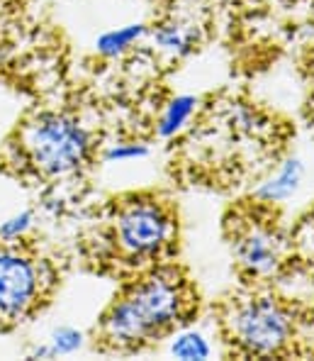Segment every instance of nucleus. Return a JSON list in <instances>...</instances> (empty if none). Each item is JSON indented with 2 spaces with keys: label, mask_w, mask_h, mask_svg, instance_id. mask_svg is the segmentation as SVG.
<instances>
[{
  "label": "nucleus",
  "mask_w": 314,
  "mask_h": 361,
  "mask_svg": "<svg viewBox=\"0 0 314 361\" xmlns=\"http://www.w3.org/2000/svg\"><path fill=\"white\" fill-rule=\"evenodd\" d=\"M302 176H305V166H302L300 159H287L278 166V171L273 176H268L263 183L256 188V198L260 203H283V200L290 198L302 183Z\"/></svg>",
  "instance_id": "obj_7"
},
{
  "label": "nucleus",
  "mask_w": 314,
  "mask_h": 361,
  "mask_svg": "<svg viewBox=\"0 0 314 361\" xmlns=\"http://www.w3.org/2000/svg\"><path fill=\"white\" fill-rule=\"evenodd\" d=\"M195 110H198V98L195 95H175L171 103L163 108L161 118L156 122V135L163 137V140L175 137L190 122Z\"/></svg>",
  "instance_id": "obj_9"
},
{
  "label": "nucleus",
  "mask_w": 314,
  "mask_h": 361,
  "mask_svg": "<svg viewBox=\"0 0 314 361\" xmlns=\"http://www.w3.org/2000/svg\"><path fill=\"white\" fill-rule=\"evenodd\" d=\"M149 154V147L142 142H115L105 149L103 159L108 164H127L134 159H144Z\"/></svg>",
  "instance_id": "obj_13"
},
{
  "label": "nucleus",
  "mask_w": 314,
  "mask_h": 361,
  "mask_svg": "<svg viewBox=\"0 0 314 361\" xmlns=\"http://www.w3.org/2000/svg\"><path fill=\"white\" fill-rule=\"evenodd\" d=\"M110 242L125 262L149 264L171 252L175 242V215L151 195L130 198L117 205Z\"/></svg>",
  "instance_id": "obj_2"
},
{
  "label": "nucleus",
  "mask_w": 314,
  "mask_h": 361,
  "mask_svg": "<svg viewBox=\"0 0 314 361\" xmlns=\"http://www.w3.org/2000/svg\"><path fill=\"white\" fill-rule=\"evenodd\" d=\"M171 354L178 359H207L212 354V347L202 332L185 330V332H178L173 337Z\"/></svg>",
  "instance_id": "obj_11"
},
{
  "label": "nucleus",
  "mask_w": 314,
  "mask_h": 361,
  "mask_svg": "<svg viewBox=\"0 0 314 361\" xmlns=\"http://www.w3.org/2000/svg\"><path fill=\"white\" fill-rule=\"evenodd\" d=\"M149 35V27L144 23H132L125 27L110 30L105 35L98 37V54L103 56H122L125 51H130L137 42H142V37Z\"/></svg>",
  "instance_id": "obj_10"
},
{
  "label": "nucleus",
  "mask_w": 314,
  "mask_h": 361,
  "mask_svg": "<svg viewBox=\"0 0 314 361\" xmlns=\"http://www.w3.org/2000/svg\"><path fill=\"white\" fill-rule=\"evenodd\" d=\"M305 232H307V240H310L312 249H314V210H312L310 220H307V225H305Z\"/></svg>",
  "instance_id": "obj_16"
},
{
  "label": "nucleus",
  "mask_w": 314,
  "mask_h": 361,
  "mask_svg": "<svg viewBox=\"0 0 314 361\" xmlns=\"http://www.w3.org/2000/svg\"><path fill=\"white\" fill-rule=\"evenodd\" d=\"M34 225V212L32 210H20L15 215H10L8 220L0 222V240L3 242H15L20 237H25Z\"/></svg>",
  "instance_id": "obj_12"
},
{
  "label": "nucleus",
  "mask_w": 314,
  "mask_h": 361,
  "mask_svg": "<svg viewBox=\"0 0 314 361\" xmlns=\"http://www.w3.org/2000/svg\"><path fill=\"white\" fill-rule=\"evenodd\" d=\"M56 354H54V349L49 347V342L46 344H42V347H34L30 352V359H54Z\"/></svg>",
  "instance_id": "obj_15"
},
{
  "label": "nucleus",
  "mask_w": 314,
  "mask_h": 361,
  "mask_svg": "<svg viewBox=\"0 0 314 361\" xmlns=\"http://www.w3.org/2000/svg\"><path fill=\"white\" fill-rule=\"evenodd\" d=\"M193 310V290L175 269H158L134 281L108 307L100 337L113 349H139L180 325Z\"/></svg>",
  "instance_id": "obj_1"
},
{
  "label": "nucleus",
  "mask_w": 314,
  "mask_h": 361,
  "mask_svg": "<svg viewBox=\"0 0 314 361\" xmlns=\"http://www.w3.org/2000/svg\"><path fill=\"white\" fill-rule=\"evenodd\" d=\"M285 240L275 225L268 222H251L241 227L234 237V257L241 271L253 279L273 276L283 264Z\"/></svg>",
  "instance_id": "obj_6"
},
{
  "label": "nucleus",
  "mask_w": 314,
  "mask_h": 361,
  "mask_svg": "<svg viewBox=\"0 0 314 361\" xmlns=\"http://www.w3.org/2000/svg\"><path fill=\"white\" fill-rule=\"evenodd\" d=\"M153 44L171 56H185L195 49V30L185 23H161L151 30Z\"/></svg>",
  "instance_id": "obj_8"
},
{
  "label": "nucleus",
  "mask_w": 314,
  "mask_h": 361,
  "mask_svg": "<svg viewBox=\"0 0 314 361\" xmlns=\"http://www.w3.org/2000/svg\"><path fill=\"white\" fill-rule=\"evenodd\" d=\"M42 269L34 259L0 249V315L23 317L42 295Z\"/></svg>",
  "instance_id": "obj_5"
},
{
  "label": "nucleus",
  "mask_w": 314,
  "mask_h": 361,
  "mask_svg": "<svg viewBox=\"0 0 314 361\" xmlns=\"http://www.w3.org/2000/svg\"><path fill=\"white\" fill-rule=\"evenodd\" d=\"M49 347L54 349L56 357H63V354H73L83 347V334L76 330V327H58V330L51 332L49 337Z\"/></svg>",
  "instance_id": "obj_14"
},
{
  "label": "nucleus",
  "mask_w": 314,
  "mask_h": 361,
  "mask_svg": "<svg viewBox=\"0 0 314 361\" xmlns=\"http://www.w3.org/2000/svg\"><path fill=\"white\" fill-rule=\"evenodd\" d=\"M227 337L241 354L273 357L295 337L292 307L273 295H244L237 298L225 317Z\"/></svg>",
  "instance_id": "obj_3"
},
{
  "label": "nucleus",
  "mask_w": 314,
  "mask_h": 361,
  "mask_svg": "<svg viewBox=\"0 0 314 361\" xmlns=\"http://www.w3.org/2000/svg\"><path fill=\"white\" fill-rule=\"evenodd\" d=\"M23 147L30 161L46 176H71L90 157V135L68 115H39L25 130Z\"/></svg>",
  "instance_id": "obj_4"
}]
</instances>
